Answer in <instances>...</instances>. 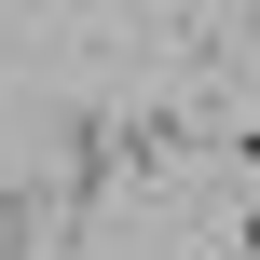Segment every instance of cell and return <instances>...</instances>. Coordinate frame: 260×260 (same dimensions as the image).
I'll use <instances>...</instances> for the list:
<instances>
[{"mask_svg": "<svg viewBox=\"0 0 260 260\" xmlns=\"http://www.w3.org/2000/svg\"><path fill=\"white\" fill-rule=\"evenodd\" d=\"M41 219H55V206H41L27 178H14V192H0V260H27V247H41Z\"/></svg>", "mask_w": 260, "mask_h": 260, "instance_id": "6da1fadb", "label": "cell"}, {"mask_svg": "<svg viewBox=\"0 0 260 260\" xmlns=\"http://www.w3.org/2000/svg\"><path fill=\"white\" fill-rule=\"evenodd\" d=\"M247 27H260V0H247Z\"/></svg>", "mask_w": 260, "mask_h": 260, "instance_id": "3957f363", "label": "cell"}, {"mask_svg": "<svg viewBox=\"0 0 260 260\" xmlns=\"http://www.w3.org/2000/svg\"><path fill=\"white\" fill-rule=\"evenodd\" d=\"M55 14H110V0H55Z\"/></svg>", "mask_w": 260, "mask_h": 260, "instance_id": "7a4b0ae2", "label": "cell"}]
</instances>
